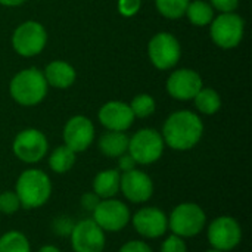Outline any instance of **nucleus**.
I'll list each match as a JSON object with an SVG mask.
<instances>
[{
    "instance_id": "25",
    "label": "nucleus",
    "mask_w": 252,
    "mask_h": 252,
    "mask_svg": "<svg viewBox=\"0 0 252 252\" xmlns=\"http://www.w3.org/2000/svg\"><path fill=\"white\" fill-rule=\"evenodd\" d=\"M128 105H130V109H131L134 118H140V120L151 117L157 109L155 99L148 93H140V94L134 96Z\"/></svg>"
},
{
    "instance_id": "36",
    "label": "nucleus",
    "mask_w": 252,
    "mask_h": 252,
    "mask_svg": "<svg viewBox=\"0 0 252 252\" xmlns=\"http://www.w3.org/2000/svg\"><path fill=\"white\" fill-rule=\"evenodd\" d=\"M37 252H61V250L55 245H43Z\"/></svg>"
},
{
    "instance_id": "13",
    "label": "nucleus",
    "mask_w": 252,
    "mask_h": 252,
    "mask_svg": "<svg viewBox=\"0 0 252 252\" xmlns=\"http://www.w3.org/2000/svg\"><path fill=\"white\" fill-rule=\"evenodd\" d=\"M94 136H96L94 124L86 115L71 117L65 123L62 131L63 145L68 146L75 154L87 151L94 142Z\"/></svg>"
},
{
    "instance_id": "20",
    "label": "nucleus",
    "mask_w": 252,
    "mask_h": 252,
    "mask_svg": "<svg viewBox=\"0 0 252 252\" xmlns=\"http://www.w3.org/2000/svg\"><path fill=\"white\" fill-rule=\"evenodd\" d=\"M99 151L106 158H118L128 149V136L126 131H111L106 130L99 137Z\"/></svg>"
},
{
    "instance_id": "24",
    "label": "nucleus",
    "mask_w": 252,
    "mask_h": 252,
    "mask_svg": "<svg viewBox=\"0 0 252 252\" xmlns=\"http://www.w3.org/2000/svg\"><path fill=\"white\" fill-rule=\"evenodd\" d=\"M0 252H31L30 239L19 230H9L0 236Z\"/></svg>"
},
{
    "instance_id": "22",
    "label": "nucleus",
    "mask_w": 252,
    "mask_h": 252,
    "mask_svg": "<svg viewBox=\"0 0 252 252\" xmlns=\"http://www.w3.org/2000/svg\"><path fill=\"white\" fill-rule=\"evenodd\" d=\"M75 161H77V154L71 151L68 146L61 145L52 151V154L49 155L47 164L53 173L65 174L75 165Z\"/></svg>"
},
{
    "instance_id": "17",
    "label": "nucleus",
    "mask_w": 252,
    "mask_h": 252,
    "mask_svg": "<svg viewBox=\"0 0 252 252\" xmlns=\"http://www.w3.org/2000/svg\"><path fill=\"white\" fill-rule=\"evenodd\" d=\"M97 118L99 123L111 131H127L134 123L130 105L121 100H109L103 103L97 112Z\"/></svg>"
},
{
    "instance_id": "37",
    "label": "nucleus",
    "mask_w": 252,
    "mask_h": 252,
    "mask_svg": "<svg viewBox=\"0 0 252 252\" xmlns=\"http://www.w3.org/2000/svg\"><path fill=\"white\" fill-rule=\"evenodd\" d=\"M205 252H223V251H219V250H214V248H211V250H208V251Z\"/></svg>"
},
{
    "instance_id": "6",
    "label": "nucleus",
    "mask_w": 252,
    "mask_h": 252,
    "mask_svg": "<svg viewBox=\"0 0 252 252\" xmlns=\"http://www.w3.org/2000/svg\"><path fill=\"white\" fill-rule=\"evenodd\" d=\"M245 34V21L236 12L219 13L210 24V37L213 43L223 49L230 50L241 44Z\"/></svg>"
},
{
    "instance_id": "29",
    "label": "nucleus",
    "mask_w": 252,
    "mask_h": 252,
    "mask_svg": "<svg viewBox=\"0 0 252 252\" xmlns=\"http://www.w3.org/2000/svg\"><path fill=\"white\" fill-rule=\"evenodd\" d=\"M159 252H188V245H186V242H185L183 238L171 233L161 244Z\"/></svg>"
},
{
    "instance_id": "4",
    "label": "nucleus",
    "mask_w": 252,
    "mask_h": 252,
    "mask_svg": "<svg viewBox=\"0 0 252 252\" xmlns=\"http://www.w3.org/2000/svg\"><path fill=\"white\" fill-rule=\"evenodd\" d=\"M207 227V214L195 202H182L176 205L168 217V230L183 239L195 238Z\"/></svg>"
},
{
    "instance_id": "2",
    "label": "nucleus",
    "mask_w": 252,
    "mask_h": 252,
    "mask_svg": "<svg viewBox=\"0 0 252 252\" xmlns=\"http://www.w3.org/2000/svg\"><path fill=\"white\" fill-rule=\"evenodd\" d=\"M52 190L49 174L40 168L24 170L15 183V193L24 210H37L46 205L52 196Z\"/></svg>"
},
{
    "instance_id": "28",
    "label": "nucleus",
    "mask_w": 252,
    "mask_h": 252,
    "mask_svg": "<svg viewBox=\"0 0 252 252\" xmlns=\"http://www.w3.org/2000/svg\"><path fill=\"white\" fill-rule=\"evenodd\" d=\"M74 224H75V221L71 217H68V216H59V217H56L52 221V230L58 236H66V238H69V235H71V232L74 229Z\"/></svg>"
},
{
    "instance_id": "18",
    "label": "nucleus",
    "mask_w": 252,
    "mask_h": 252,
    "mask_svg": "<svg viewBox=\"0 0 252 252\" xmlns=\"http://www.w3.org/2000/svg\"><path fill=\"white\" fill-rule=\"evenodd\" d=\"M43 75L46 78L47 86H52V87L61 89V90L69 89L77 80L75 68L71 63L61 61V59H56V61H52L50 63H47L43 71Z\"/></svg>"
},
{
    "instance_id": "32",
    "label": "nucleus",
    "mask_w": 252,
    "mask_h": 252,
    "mask_svg": "<svg viewBox=\"0 0 252 252\" xmlns=\"http://www.w3.org/2000/svg\"><path fill=\"white\" fill-rule=\"evenodd\" d=\"M210 4L214 10L220 13H229L235 12L239 6V0H210Z\"/></svg>"
},
{
    "instance_id": "9",
    "label": "nucleus",
    "mask_w": 252,
    "mask_h": 252,
    "mask_svg": "<svg viewBox=\"0 0 252 252\" xmlns=\"http://www.w3.org/2000/svg\"><path fill=\"white\" fill-rule=\"evenodd\" d=\"M12 152L24 164H37L47 155L49 140L38 128H24L15 136Z\"/></svg>"
},
{
    "instance_id": "8",
    "label": "nucleus",
    "mask_w": 252,
    "mask_h": 252,
    "mask_svg": "<svg viewBox=\"0 0 252 252\" xmlns=\"http://www.w3.org/2000/svg\"><path fill=\"white\" fill-rule=\"evenodd\" d=\"M148 56L157 69H173L182 58V46L179 38L167 31L154 34L148 43Z\"/></svg>"
},
{
    "instance_id": "1",
    "label": "nucleus",
    "mask_w": 252,
    "mask_h": 252,
    "mask_svg": "<svg viewBox=\"0 0 252 252\" xmlns=\"http://www.w3.org/2000/svg\"><path fill=\"white\" fill-rule=\"evenodd\" d=\"M161 136L165 146L171 148L173 151H190L201 142L204 136V121L193 111H176L164 121Z\"/></svg>"
},
{
    "instance_id": "21",
    "label": "nucleus",
    "mask_w": 252,
    "mask_h": 252,
    "mask_svg": "<svg viewBox=\"0 0 252 252\" xmlns=\"http://www.w3.org/2000/svg\"><path fill=\"white\" fill-rule=\"evenodd\" d=\"M185 16L189 19V22L193 27H207L211 24V21L214 19V9L213 6L205 1V0H190Z\"/></svg>"
},
{
    "instance_id": "27",
    "label": "nucleus",
    "mask_w": 252,
    "mask_h": 252,
    "mask_svg": "<svg viewBox=\"0 0 252 252\" xmlns=\"http://www.w3.org/2000/svg\"><path fill=\"white\" fill-rule=\"evenodd\" d=\"M21 210V202L15 190H4L0 193V213L4 216L16 214Z\"/></svg>"
},
{
    "instance_id": "26",
    "label": "nucleus",
    "mask_w": 252,
    "mask_h": 252,
    "mask_svg": "<svg viewBox=\"0 0 252 252\" xmlns=\"http://www.w3.org/2000/svg\"><path fill=\"white\" fill-rule=\"evenodd\" d=\"M190 0H155V7L167 19H180L185 16Z\"/></svg>"
},
{
    "instance_id": "14",
    "label": "nucleus",
    "mask_w": 252,
    "mask_h": 252,
    "mask_svg": "<svg viewBox=\"0 0 252 252\" xmlns=\"http://www.w3.org/2000/svg\"><path fill=\"white\" fill-rule=\"evenodd\" d=\"M204 87L202 77L198 71L190 68H179L170 74L165 83L167 93L182 102L193 100V97L198 94V92Z\"/></svg>"
},
{
    "instance_id": "31",
    "label": "nucleus",
    "mask_w": 252,
    "mask_h": 252,
    "mask_svg": "<svg viewBox=\"0 0 252 252\" xmlns=\"http://www.w3.org/2000/svg\"><path fill=\"white\" fill-rule=\"evenodd\" d=\"M118 252H154L149 244H146L145 241L140 239H133V241H127Z\"/></svg>"
},
{
    "instance_id": "16",
    "label": "nucleus",
    "mask_w": 252,
    "mask_h": 252,
    "mask_svg": "<svg viewBox=\"0 0 252 252\" xmlns=\"http://www.w3.org/2000/svg\"><path fill=\"white\" fill-rule=\"evenodd\" d=\"M134 230L145 239H158L168 232V216L157 207H143L130 219Z\"/></svg>"
},
{
    "instance_id": "35",
    "label": "nucleus",
    "mask_w": 252,
    "mask_h": 252,
    "mask_svg": "<svg viewBox=\"0 0 252 252\" xmlns=\"http://www.w3.org/2000/svg\"><path fill=\"white\" fill-rule=\"evenodd\" d=\"M27 0H0V4L1 6H6V7H16V6H21L24 4Z\"/></svg>"
},
{
    "instance_id": "12",
    "label": "nucleus",
    "mask_w": 252,
    "mask_h": 252,
    "mask_svg": "<svg viewBox=\"0 0 252 252\" xmlns=\"http://www.w3.org/2000/svg\"><path fill=\"white\" fill-rule=\"evenodd\" d=\"M69 244L74 252H103L106 233L92 219H86L74 224Z\"/></svg>"
},
{
    "instance_id": "30",
    "label": "nucleus",
    "mask_w": 252,
    "mask_h": 252,
    "mask_svg": "<svg viewBox=\"0 0 252 252\" xmlns=\"http://www.w3.org/2000/svg\"><path fill=\"white\" fill-rule=\"evenodd\" d=\"M140 7H142V0H118L117 1L118 13L124 18H133L134 15L139 13Z\"/></svg>"
},
{
    "instance_id": "15",
    "label": "nucleus",
    "mask_w": 252,
    "mask_h": 252,
    "mask_svg": "<svg viewBox=\"0 0 252 252\" xmlns=\"http://www.w3.org/2000/svg\"><path fill=\"white\" fill-rule=\"evenodd\" d=\"M120 192L131 204H146L155 192L154 180L139 168L121 173Z\"/></svg>"
},
{
    "instance_id": "3",
    "label": "nucleus",
    "mask_w": 252,
    "mask_h": 252,
    "mask_svg": "<svg viewBox=\"0 0 252 252\" xmlns=\"http://www.w3.org/2000/svg\"><path fill=\"white\" fill-rule=\"evenodd\" d=\"M49 86L40 71L35 66L24 68L16 72L9 83L10 97L21 106L30 108L41 103L47 96Z\"/></svg>"
},
{
    "instance_id": "34",
    "label": "nucleus",
    "mask_w": 252,
    "mask_h": 252,
    "mask_svg": "<svg viewBox=\"0 0 252 252\" xmlns=\"http://www.w3.org/2000/svg\"><path fill=\"white\" fill-rule=\"evenodd\" d=\"M136 161L131 158V155L128 152L123 154L121 157L117 158V170L120 173H126V171H130V170H134L136 168Z\"/></svg>"
},
{
    "instance_id": "7",
    "label": "nucleus",
    "mask_w": 252,
    "mask_h": 252,
    "mask_svg": "<svg viewBox=\"0 0 252 252\" xmlns=\"http://www.w3.org/2000/svg\"><path fill=\"white\" fill-rule=\"evenodd\" d=\"M12 47L22 58L40 55L47 44V31L38 21H24L12 34Z\"/></svg>"
},
{
    "instance_id": "11",
    "label": "nucleus",
    "mask_w": 252,
    "mask_h": 252,
    "mask_svg": "<svg viewBox=\"0 0 252 252\" xmlns=\"http://www.w3.org/2000/svg\"><path fill=\"white\" fill-rule=\"evenodd\" d=\"M242 227L232 216H220L207 226V238L211 248L219 251H233L242 242Z\"/></svg>"
},
{
    "instance_id": "5",
    "label": "nucleus",
    "mask_w": 252,
    "mask_h": 252,
    "mask_svg": "<svg viewBox=\"0 0 252 252\" xmlns=\"http://www.w3.org/2000/svg\"><path fill=\"white\" fill-rule=\"evenodd\" d=\"M165 149L164 139L161 133L155 128L146 127L137 130L131 137H128L127 152L139 165H151L161 159Z\"/></svg>"
},
{
    "instance_id": "19",
    "label": "nucleus",
    "mask_w": 252,
    "mask_h": 252,
    "mask_svg": "<svg viewBox=\"0 0 252 252\" xmlns=\"http://www.w3.org/2000/svg\"><path fill=\"white\" fill-rule=\"evenodd\" d=\"M121 173L117 168H106L99 171L93 179V192L100 199L115 198L120 193Z\"/></svg>"
},
{
    "instance_id": "10",
    "label": "nucleus",
    "mask_w": 252,
    "mask_h": 252,
    "mask_svg": "<svg viewBox=\"0 0 252 252\" xmlns=\"http://www.w3.org/2000/svg\"><path fill=\"white\" fill-rule=\"evenodd\" d=\"M131 219V211L123 201L117 198L100 199L92 213V220L106 233L121 232Z\"/></svg>"
},
{
    "instance_id": "23",
    "label": "nucleus",
    "mask_w": 252,
    "mask_h": 252,
    "mask_svg": "<svg viewBox=\"0 0 252 252\" xmlns=\"http://www.w3.org/2000/svg\"><path fill=\"white\" fill-rule=\"evenodd\" d=\"M196 109L204 115H214L221 108V97L217 90L211 87H202L193 97Z\"/></svg>"
},
{
    "instance_id": "33",
    "label": "nucleus",
    "mask_w": 252,
    "mask_h": 252,
    "mask_svg": "<svg viewBox=\"0 0 252 252\" xmlns=\"http://www.w3.org/2000/svg\"><path fill=\"white\" fill-rule=\"evenodd\" d=\"M99 202H100V198H99L93 190L84 192V193L81 195V199H80V204H81L83 210H84V211H89V213H93V210L97 207Z\"/></svg>"
}]
</instances>
